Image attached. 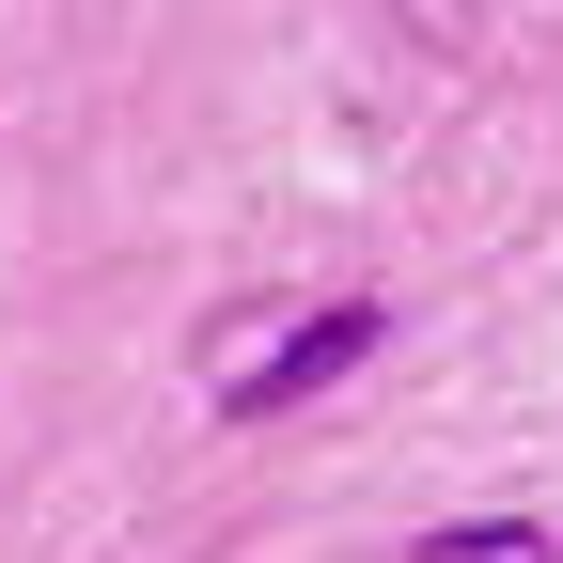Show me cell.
<instances>
[{"label":"cell","instance_id":"obj_1","mask_svg":"<svg viewBox=\"0 0 563 563\" xmlns=\"http://www.w3.org/2000/svg\"><path fill=\"white\" fill-rule=\"evenodd\" d=\"M361 344H376V313L344 298V313H313V329H282V344H266V361H251V376H235L220 407H235V422H266V407H298V391H329L344 361H361Z\"/></svg>","mask_w":563,"mask_h":563}]
</instances>
